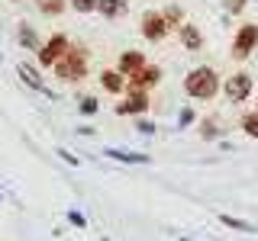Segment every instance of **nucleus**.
Instances as JSON below:
<instances>
[{
  "instance_id": "nucleus-1",
  "label": "nucleus",
  "mask_w": 258,
  "mask_h": 241,
  "mask_svg": "<svg viewBox=\"0 0 258 241\" xmlns=\"http://www.w3.org/2000/svg\"><path fill=\"white\" fill-rule=\"evenodd\" d=\"M220 90H223V80H220V71H216L213 64H197V68H190L187 77H184V93L197 103L216 100Z\"/></svg>"
},
{
  "instance_id": "nucleus-2",
  "label": "nucleus",
  "mask_w": 258,
  "mask_h": 241,
  "mask_svg": "<svg viewBox=\"0 0 258 241\" xmlns=\"http://www.w3.org/2000/svg\"><path fill=\"white\" fill-rule=\"evenodd\" d=\"M87 74H91V52H87V45H71L58 58V64L52 68V77L58 84H81Z\"/></svg>"
},
{
  "instance_id": "nucleus-3",
  "label": "nucleus",
  "mask_w": 258,
  "mask_h": 241,
  "mask_svg": "<svg viewBox=\"0 0 258 241\" xmlns=\"http://www.w3.org/2000/svg\"><path fill=\"white\" fill-rule=\"evenodd\" d=\"M71 45H75V42H71V39L64 36V32H52V36H48L45 42L39 45V52H36V61H39V68L52 71L55 64H58V58H61L64 52H68Z\"/></svg>"
},
{
  "instance_id": "nucleus-4",
  "label": "nucleus",
  "mask_w": 258,
  "mask_h": 241,
  "mask_svg": "<svg viewBox=\"0 0 258 241\" xmlns=\"http://www.w3.org/2000/svg\"><path fill=\"white\" fill-rule=\"evenodd\" d=\"M139 32H142L145 42L158 45V42H165V39L171 36V26H168V20H165L161 10H145L139 16Z\"/></svg>"
},
{
  "instance_id": "nucleus-5",
  "label": "nucleus",
  "mask_w": 258,
  "mask_h": 241,
  "mask_svg": "<svg viewBox=\"0 0 258 241\" xmlns=\"http://www.w3.org/2000/svg\"><path fill=\"white\" fill-rule=\"evenodd\" d=\"M252 93H255V77L248 71H236V74H229L223 80V96L229 103H245Z\"/></svg>"
},
{
  "instance_id": "nucleus-6",
  "label": "nucleus",
  "mask_w": 258,
  "mask_h": 241,
  "mask_svg": "<svg viewBox=\"0 0 258 241\" xmlns=\"http://www.w3.org/2000/svg\"><path fill=\"white\" fill-rule=\"evenodd\" d=\"M255 48H258V23H242V26L236 29V36H232L229 55L236 61H245Z\"/></svg>"
},
{
  "instance_id": "nucleus-7",
  "label": "nucleus",
  "mask_w": 258,
  "mask_h": 241,
  "mask_svg": "<svg viewBox=\"0 0 258 241\" xmlns=\"http://www.w3.org/2000/svg\"><path fill=\"white\" fill-rule=\"evenodd\" d=\"M161 80H165V71H161V64H145L142 71H136L133 77H126V93H136V90H155L161 87Z\"/></svg>"
},
{
  "instance_id": "nucleus-8",
  "label": "nucleus",
  "mask_w": 258,
  "mask_h": 241,
  "mask_svg": "<svg viewBox=\"0 0 258 241\" xmlns=\"http://www.w3.org/2000/svg\"><path fill=\"white\" fill-rule=\"evenodd\" d=\"M149 109H152V100H149V93H145V90L126 93V96H123V103L116 106V112H119V116H136V119H139V116H145Z\"/></svg>"
},
{
  "instance_id": "nucleus-9",
  "label": "nucleus",
  "mask_w": 258,
  "mask_h": 241,
  "mask_svg": "<svg viewBox=\"0 0 258 241\" xmlns=\"http://www.w3.org/2000/svg\"><path fill=\"white\" fill-rule=\"evenodd\" d=\"M145 64H149V58H145L142 48H126V52H119V58H116V71L123 77H133L136 71L145 68Z\"/></svg>"
},
{
  "instance_id": "nucleus-10",
  "label": "nucleus",
  "mask_w": 258,
  "mask_h": 241,
  "mask_svg": "<svg viewBox=\"0 0 258 241\" xmlns=\"http://www.w3.org/2000/svg\"><path fill=\"white\" fill-rule=\"evenodd\" d=\"M97 84H100V90L110 93V96H126V77L119 74L116 68H103L100 74H97Z\"/></svg>"
},
{
  "instance_id": "nucleus-11",
  "label": "nucleus",
  "mask_w": 258,
  "mask_h": 241,
  "mask_svg": "<svg viewBox=\"0 0 258 241\" xmlns=\"http://www.w3.org/2000/svg\"><path fill=\"white\" fill-rule=\"evenodd\" d=\"M177 42L187 48V52H200V48H204V32H200L197 23L184 20L181 26H177Z\"/></svg>"
},
{
  "instance_id": "nucleus-12",
  "label": "nucleus",
  "mask_w": 258,
  "mask_h": 241,
  "mask_svg": "<svg viewBox=\"0 0 258 241\" xmlns=\"http://www.w3.org/2000/svg\"><path fill=\"white\" fill-rule=\"evenodd\" d=\"M16 42H20L26 52H39V45H42V39H39V32L32 29V23H16Z\"/></svg>"
},
{
  "instance_id": "nucleus-13",
  "label": "nucleus",
  "mask_w": 258,
  "mask_h": 241,
  "mask_svg": "<svg viewBox=\"0 0 258 241\" xmlns=\"http://www.w3.org/2000/svg\"><path fill=\"white\" fill-rule=\"evenodd\" d=\"M97 13H100L103 20H123L129 13V0H100V4H97Z\"/></svg>"
},
{
  "instance_id": "nucleus-14",
  "label": "nucleus",
  "mask_w": 258,
  "mask_h": 241,
  "mask_svg": "<svg viewBox=\"0 0 258 241\" xmlns=\"http://www.w3.org/2000/svg\"><path fill=\"white\" fill-rule=\"evenodd\" d=\"M197 132H200V139H204V142H213V139H220V135H223V129H220V119H216V116H204V119L197 123Z\"/></svg>"
},
{
  "instance_id": "nucleus-15",
  "label": "nucleus",
  "mask_w": 258,
  "mask_h": 241,
  "mask_svg": "<svg viewBox=\"0 0 258 241\" xmlns=\"http://www.w3.org/2000/svg\"><path fill=\"white\" fill-rule=\"evenodd\" d=\"M36 10L48 16V20H55V16H61L68 10V0H36Z\"/></svg>"
},
{
  "instance_id": "nucleus-16",
  "label": "nucleus",
  "mask_w": 258,
  "mask_h": 241,
  "mask_svg": "<svg viewBox=\"0 0 258 241\" xmlns=\"http://www.w3.org/2000/svg\"><path fill=\"white\" fill-rule=\"evenodd\" d=\"M239 129L248 135V139H258V109H248V112H242V119H239Z\"/></svg>"
},
{
  "instance_id": "nucleus-17",
  "label": "nucleus",
  "mask_w": 258,
  "mask_h": 241,
  "mask_svg": "<svg viewBox=\"0 0 258 241\" xmlns=\"http://www.w3.org/2000/svg\"><path fill=\"white\" fill-rule=\"evenodd\" d=\"M97 4H100V0H68V10L87 16V13H97Z\"/></svg>"
},
{
  "instance_id": "nucleus-18",
  "label": "nucleus",
  "mask_w": 258,
  "mask_h": 241,
  "mask_svg": "<svg viewBox=\"0 0 258 241\" xmlns=\"http://www.w3.org/2000/svg\"><path fill=\"white\" fill-rule=\"evenodd\" d=\"M20 74H23V80H26V84L36 87V90L48 93V90H45V84H42V77H39V71H29V64H20Z\"/></svg>"
},
{
  "instance_id": "nucleus-19",
  "label": "nucleus",
  "mask_w": 258,
  "mask_h": 241,
  "mask_svg": "<svg viewBox=\"0 0 258 241\" xmlns=\"http://www.w3.org/2000/svg\"><path fill=\"white\" fill-rule=\"evenodd\" d=\"M161 13H165V20H168V26H171V29L177 32V26H181V23H184V13H181V7H174V4H168V7H165V10H161Z\"/></svg>"
},
{
  "instance_id": "nucleus-20",
  "label": "nucleus",
  "mask_w": 258,
  "mask_h": 241,
  "mask_svg": "<svg viewBox=\"0 0 258 241\" xmlns=\"http://www.w3.org/2000/svg\"><path fill=\"white\" fill-rule=\"evenodd\" d=\"M78 109L84 112V116H94L97 109H100V103H97V96H81V103H78Z\"/></svg>"
},
{
  "instance_id": "nucleus-21",
  "label": "nucleus",
  "mask_w": 258,
  "mask_h": 241,
  "mask_svg": "<svg viewBox=\"0 0 258 241\" xmlns=\"http://www.w3.org/2000/svg\"><path fill=\"white\" fill-rule=\"evenodd\" d=\"M245 4H248V0H223L226 13H232V16H239L242 10H245Z\"/></svg>"
},
{
  "instance_id": "nucleus-22",
  "label": "nucleus",
  "mask_w": 258,
  "mask_h": 241,
  "mask_svg": "<svg viewBox=\"0 0 258 241\" xmlns=\"http://www.w3.org/2000/svg\"><path fill=\"white\" fill-rule=\"evenodd\" d=\"M223 222H226V225H232V228H242V231H245V228H248V225H245V222H239V219H232V215H223Z\"/></svg>"
},
{
  "instance_id": "nucleus-23",
  "label": "nucleus",
  "mask_w": 258,
  "mask_h": 241,
  "mask_svg": "<svg viewBox=\"0 0 258 241\" xmlns=\"http://www.w3.org/2000/svg\"><path fill=\"white\" fill-rule=\"evenodd\" d=\"M136 126H139V132H145V135H152V132H155V126H152V123H145V119H139Z\"/></svg>"
},
{
  "instance_id": "nucleus-24",
  "label": "nucleus",
  "mask_w": 258,
  "mask_h": 241,
  "mask_svg": "<svg viewBox=\"0 0 258 241\" xmlns=\"http://www.w3.org/2000/svg\"><path fill=\"white\" fill-rule=\"evenodd\" d=\"M194 123V109H181V126H187Z\"/></svg>"
},
{
  "instance_id": "nucleus-25",
  "label": "nucleus",
  "mask_w": 258,
  "mask_h": 241,
  "mask_svg": "<svg viewBox=\"0 0 258 241\" xmlns=\"http://www.w3.org/2000/svg\"><path fill=\"white\" fill-rule=\"evenodd\" d=\"M13 4H20V0H13Z\"/></svg>"
}]
</instances>
